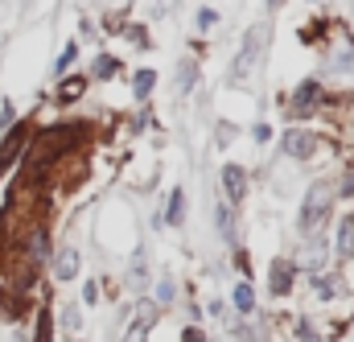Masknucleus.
<instances>
[{"instance_id": "obj_1", "label": "nucleus", "mask_w": 354, "mask_h": 342, "mask_svg": "<svg viewBox=\"0 0 354 342\" xmlns=\"http://www.w3.org/2000/svg\"><path fill=\"white\" fill-rule=\"evenodd\" d=\"M71 145H79V124H58V128H46V132L37 136L33 153H29V170L37 173L41 165L58 161V157H62Z\"/></svg>"}, {"instance_id": "obj_2", "label": "nucleus", "mask_w": 354, "mask_h": 342, "mask_svg": "<svg viewBox=\"0 0 354 342\" xmlns=\"http://www.w3.org/2000/svg\"><path fill=\"white\" fill-rule=\"evenodd\" d=\"M264 46H268V25H252V29L243 33V46H239L235 62H231V83H239V79H248V75L256 71Z\"/></svg>"}, {"instance_id": "obj_3", "label": "nucleus", "mask_w": 354, "mask_h": 342, "mask_svg": "<svg viewBox=\"0 0 354 342\" xmlns=\"http://www.w3.org/2000/svg\"><path fill=\"white\" fill-rule=\"evenodd\" d=\"M330 206H334V186H330V181H317V186L305 194V202H301V231H317V227L326 223Z\"/></svg>"}, {"instance_id": "obj_4", "label": "nucleus", "mask_w": 354, "mask_h": 342, "mask_svg": "<svg viewBox=\"0 0 354 342\" xmlns=\"http://www.w3.org/2000/svg\"><path fill=\"white\" fill-rule=\"evenodd\" d=\"M223 186H227V198L239 202V198L248 194V173L239 170V165H227V170H223Z\"/></svg>"}, {"instance_id": "obj_5", "label": "nucleus", "mask_w": 354, "mask_h": 342, "mask_svg": "<svg viewBox=\"0 0 354 342\" xmlns=\"http://www.w3.org/2000/svg\"><path fill=\"white\" fill-rule=\"evenodd\" d=\"M313 149H317V141H313L309 132H288V136H284V153H288V157H309Z\"/></svg>"}, {"instance_id": "obj_6", "label": "nucleus", "mask_w": 354, "mask_h": 342, "mask_svg": "<svg viewBox=\"0 0 354 342\" xmlns=\"http://www.w3.org/2000/svg\"><path fill=\"white\" fill-rule=\"evenodd\" d=\"M268 280H272V293H292V264H284V260H276L272 264V272H268Z\"/></svg>"}, {"instance_id": "obj_7", "label": "nucleus", "mask_w": 354, "mask_h": 342, "mask_svg": "<svg viewBox=\"0 0 354 342\" xmlns=\"http://www.w3.org/2000/svg\"><path fill=\"white\" fill-rule=\"evenodd\" d=\"M54 272H58V280H71V276L79 272V252H75V248H62L58 260H54Z\"/></svg>"}, {"instance_id": "obj_8", "label": "nucleus", "mask_w": 354, "mask_h": 342, "mask_svg": "<svg viewBox=\"0 0 354 342\" xmlns=\"http://www.w3.org/2000/svg\"><path fill=\"white\" fill-rule=\"evenodd\" d=\"M17 153H21V132L12 128V136H8V141L0 145V173H4L8 165H12V161H17Z\"/></svg>"}, {"instance_id": "obj_9", "label": "nucleus", "mask_w": 354, "mask_h": 342, "mask_svg": "<svg viewBox=\"0 0 354 342\" xmlns=\"http://www.w3.org/2000/svg\"><path fill=\"white\" fill-rule=\"evenodd\" d=\"M165 223H185V190H174L169 194V210H165Z\"/></svg>"}, {"instance_id": "obj_10", "label": "nucleus", "mask_w": 354, "mask_h": 342, "mask_svg": "<svg viewBox=\"0 0 354 342\" xmlns=\"http://www.w3.org/2000/svg\"><path fill=\"white\" fill-rule=\"evenodd\" d=\"M338 256H354V219H342L338 227Z\"/></svg>"}, {"instance_id": "obj_11", "label": "nucleus", "mask_w": 354, "mask_h": 342, "mask_svg": "<svg viewBox=\"0 0 354 342\" xmlns=\"http://www.w3.org/2000/svg\"><path fill=\"white\" fill-rule=\"evenodd\" d=\"M194 75H198L194 58H181V66H177V95H185V91L194 87Z\"/></svg>"}, {"instance_id": "obj_12", "label": "nucleus", "mask_w": 354, "mask_h": 342, "mask_svg": "<svg viewBox=\"0 0 354 342\" xmlns=\"http://www.w3.org/2000/svg\"><path fill=\"white\" fill-rule=\"evenodd\" d=\"M29 260H33V264H46V260H50V244H46V235H41V231L29 240Z\"/></svg>"}, {"instance_id": "obj_13", "label": "nucleus", "mask_w": 354, "mask_h": 342, "mask_svg": "<svg viewBox=\"0 0 354 342\" xmlns=\"http://www.w3.org/2000/svg\"><path fill=\"white\" fill-rule=\"evenodd\" d=\"M235 305H239L243 314H252V309H256V293H252V285H248V280L235 289Z\"/></svg>"}, {"instance_id": "obj_14", "label": "nucleus", "mask_w": 354, "mask_h": 342, "mask_svg": "<svg viewBox=\"0 0 354 342\" xmlns=\"http://www.w3.org/2000/svg\"><path fill=\"white\" fill-rule=\"evenodd\" d=\"M317 91H322L317 83H301V91H297V111L309 107V103H317Z\"/></svg>"}, {"instance_id": "obj_15", "label": "nucleus", "mask_w": 354, "mask_h": 342, "mask_svg": "<svg viewBox=\"0 0 354 342\" xmlns=\"http://www.w3.org/2000/svg\"><path fill=\"white\" fill-rule=\"evenodd\" d=\"M214 219H218V231H223V240H235V223H231V210H227V206H218V210H214Z\"/></svg>"}, {"instance_id": "obj_16", "label": "nucleus", "mask_w": 354, "mask_h": 342, "mask_svg": "<svg viewBox=\"0 0 354 342\" xmlns=\"http://www.w3.org/2000/svg\"><path fill=\"white\" fill-rule=\"evenodd\" d=\"M87 91V79H66L62 91H58V99H75V95H83Z\"/></svg>"}, {"instance_id": "obj_17", "label": "nucleus", "mask_w": 354, "mask_h": 342, "mask_svg": "<svg viewBox=\"0 0 354 342\" xmlns=\"http://www.w3.org/2000/svg\"><path fill=\"white\" fill-rule=\"evenodd\" d=\"M153 83H157V75H153V71H140V75H136V95L145 99V95L153 91Z\"/></svg>"}, {"instance_id": "obj_18", "label": "nucleus", "mask_w": 354, "mask_h": 342, "mask_svg": "<svg viewBox=\"0 0 354 342\" xmlns=\"http://www.w3.org/2000/svg\"><path fill=\"white\" fill-rule=\"evenodd\" d=\"M37 342H54V322H50V314L37 318Z\"/></svg>"}, {"instance_id": "obj_19", "label": "nucleus", "mask_w": 354, "mask_h": 342, "mask_svg": "<svg viewBox=\"0 0 354 342\" xmlns=\"http://www.w3.org/2000/svg\"><path fill=\"white\" fill-rule=\"evenodd\" d=\"M210 25H218V12L214 8H198V29H210Z\"/></svg>"}, {"instance_id": "obj_20", "label": "nucleus", "mask_w": 354, "mask_h": 342, "mask_svg": "<svg viewBox=\"0 0 354 342\" xmlns=\"http://www.w3.org/2000/svg\"><path fill=\"white\" fill-rule=\"evenodd\" d=\"M75 58H79V46H75V42H71V46H66V50H62V58H58V71H66V66H71V62H75Z\"/></svg>"}, {"instance_id": "obj_21", "label": "nucleus", "mask_w": 354, "mask_h": 342, "mask_svg": "<svg viewBox=\"0 0 354 342\" xmlns=\"http://www.w3.org/2000/svg\"><path fill=\"white\" fill-rule=\"evenodd\" d=\"M107 75H115V62L111 58H99L95 62V79H107Z\"/></svg>"}, {"instance_id": "obj_22", "label": "nucleus", "mask_w": 354, "mask_h": 342, "mask_svg": "<svg viewBox=\"0 0 354 342\" xmlns=\"http://www.w3.org/2000/svg\"><path fill=\"white\" fill-rule=\"evenodd\" d=\"M330 71H354V54H342V58H334V62H330Z\"/></svg>"}, {"instance_id": "obj_23", "label": "nucleus", "mask_w": 354, "mask_h": 342, "mask_svg": "<svg viewBox=\"0 0 354 342\" xmlns=\"http://www.w3.org/2000/svg\"><path fill=\"white\" fill-rule=\"evenodd\" d=\"M0 128H12V103H0Z\"/></svg>"}, {"instance_id": "obj_24", "label": "nucleus", "mask_w": 354, "mask_h": 342, "mask_svg": "<svg viewBox=\"0 0 354 342\" xmlns=\"http://www.w3.org/2000/svg\"><path fill=\"white\" fill-rule=\"evenodd\" d=\"M174 297V280H161V293H157V301H169Z\"/></svg>"}, {"instance_id": "obj_25", "label": "nucleus", "mask_w": 354, "mask_h": 342, "mask_svg": "<svg viewBox=\"0 0 354 342\" xmlns=\"http://www.w3.org/2000/svg\"><path fill=\"white\" fill-rule=\"evenodd\" d=\"M185 342H206V339H202L198 330H185Z\"/></svg>"}, {"instance_id": "obj_26", "label": "nucleus", "mask_w": 354, "mask_h": 342, "mask_svg": "<svg viewBox=\"0 0 354 342\" xmlns=\"http://www.w3.org/2000/svg\"><path fill=\"white\" fill-rule=\"evenodd\" d=\"M280 4H284V0H268V8H280Z\"/></svg>"}, {"instance_id": "obj_27", "label": "nucleus", "mask_w": 354, "mask_h": 342, "mask_svg": "<svg viewBox=\"0 0 354 342\" xmlns=\"http://www.w3.org/2000/svg\"><path fill=\"white\" fill-rule=\"evenodd\" d=\"M0 223H4V215H0Z\"/></svg>"}, {"instance_id": "obj_28", "label": "nucleus", "mask_w": 354, "mask_h": 342, "mask_svg": "<svg viewBox=\"0 0 354 342\" xmlns=\"http://www.w3.org/2000/svg\"><path fill=\"white\" fill-rule=\"evenodd\" d=\"M12 342H21V339H12Z\"/></svg>"}, {"instance_id": "obj_29", "label": "nucleus", "mask_w": 354, "mask_h": 342, "mask_svg": "<svg viewBox=\"0 0 354 342\" xmlns=\"http://www.w3.org/2000/svg\"><path fill=\"white\" fill-rule=\"evenodd\" d=\"M0 264H4V260H0Z\"/></svg>"}]
</instances>
